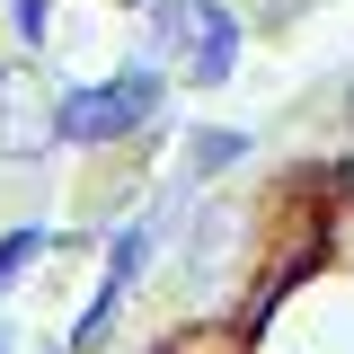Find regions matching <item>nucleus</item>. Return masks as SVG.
<instances>
[{"label": "nucleus", "mask_w": 354, "mask_h": 354, "mask_svg": "<svg viewBox=\"0 0 354 354\" xmlns=\"http://www.w3.org/2000/svg\"><path fill=\"white\" fill-rule=\"evenodd\" d=\"M0 18H9L18 53H44V36H53V0H0Z\"/></svg>", "instance_id": "obj_7"}, {"label": "nucleus", "mask_w": 354, "mask_h": 354, "mask_svg": "<svg viewBox=\"0 0 354 354\" xmlns=\"http://www.w3.org/2000/svg\"><path fill=\"white\" fill-rule=\"evenodd\" d=\"M346 115H354V88H346Z\"/></svg>", "instance_id": "obj_10"}, {"label": "nucleus", "mask_w": 354, "mask_h": 354, "mask_svg": "<svg viewBox=\"0 0 354 354\" xmlns=\"http://www.w3.org/2000/svg\"><path fill=\"white\" fill-rule=\"evenodd\" d=\"M160 354H230V346H221V337H169Z\"/></svg>", "instance_id": "obj_8"}, {"label": "nucleus", "mask_w": 354, "mask_h": 354, "mask_svg": "<svg viewBox=\"0 0 354 354\" xmlns=\"http://www.w3.org/2000/svg\"><path fill=\"white\" fill-rule=\"evenodd\" d=\"M160 97L169 80L151 71V62H133L115 80H88V88H62V142H88V151H106V142H124L160 115Z\"/></svg>", "instance_id": "obj_1"}, {"label": "nucleus", "mask_w": 354, "mask_h": 354, "mask_svg": "<svg viewBox=\"0 0 354 354\" xmlns=\"http://www.w3.org/2000/svg\"><path fill=\"white\" fill-rule=\"evenodd\" d=\"M62 151V88L44 80L36 53L0 62V160L9 169H44Z\"/></svg>", "instance_id": "obj_2"}, {"label": "nucleus", "mask_w": 354, "mask_h": 354, "mask_svg": "<svg viewBox=\"0 0 354 354\" xmlns=\"http://www.w3.org/2000/svg\"><path fill=\"white\" fill-rule=\"evenodd\" d=\"M0 354H9V328H0Z\"/></svg>", "instance_id": "obj_9"}, {"label": "nucleus", "mask_w": 354, "mask_h": 354, "mask_svg": "<svg viewBox=\"0 0 354 354\" xmlns=\"http://www.w3.org/2000/svg\"><path fill=\"white\" fill-rule=\"evenodd\" d=\"M230 71H239V18L230 9H204V36L186 53V88H221Z\"/></svg>", "instance_id": "obj_5"}, {"label": "nucleus", "mask_w": 354, "mask_h": 354, "mask_svg": "<svg viewBox=\"0 0 354 354\" xmlns=\"http://www.w3.org/2000/svg\"><path fill=\"white\" fill-rule=\"evenodd\" d=\"M62 354H80V346H62Z\"/></svg>", "instance_id": "obj_11"}, {"label": "nucleus", "mask_w": 354, "mask_h": 354, "mask_svg": "<svg viewBox=\"0 0 354 354\" xmlns=\"http://www.w3.org/2000/svg\"><path fill=\"white\" fill-rule=\"evenodd\" d=\"M177 239H186V283H195V301H213V292H221V274H239L248 213H239V204H195Z\"/></svg>", "instance_id": "obj_3"}, {"label": "nucleus", "mask_w": 354, "mask_h": 354, "mask_svg": "<svg viewBox=\"0 0 354 354\" xmlns=\"http://www.w3.org/2000/svg\"><path fill=\"white\" fill-rule=\"evenodd\" d=\"M248 151H257V142H248L239 124H195L186 133V177H195V186H204V177H230Z\"/></svg>", "instance_id": "obj_6"}, {"label": "nucleus", "mask_w": 354, "mask_h": 354, "mask_svg": "<svg viewBox=\"0 0 354 354\" xmlns=\"http://www.w3.org/2000/svg\"><path fill=\"white\" fill-rule=\"evenodd\" d=\"M133 9H142V36H151L160 62H186V53H195V36H204V0H133Z\"/></svg>", "instance_id": "obj_4"}]
</instances>
